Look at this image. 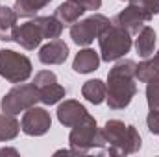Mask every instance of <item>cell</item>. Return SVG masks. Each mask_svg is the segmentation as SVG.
Here are the masks:
<instances>
[{
    "mask_svg": "<svg viewBox=\"0 0 159 157\" xmlns=\"http://www.w3.org/2000/svg\"><path fill=\"white\" fill-rule=\"evenodd\" d=\"M69 144H70V154H87L91 148L106 146V139L102 135V129H98L94 117L87 113L76 126H72V131L69 135Z\"/></svg>",
    "mask_w": 159,
    "mask_h": 157,
    "instance_id": "obj_3",
    "label": "cell"
},
{
    "mask_svg": "<svg viewBox=\"0 0 159 157\" xmlns=\"http://www.w3.org/2000/svg\"><path fill=\"white\" fill-rule=\"evenodd\" d=\"M52 128V118L50 113L43 107H30L26 109L24 117H22V124H20V129L30 135V137H41L44 135L48 129Z\"/></svg>",
    "mask_w": 159,
    "mask_h": 157,
    "instance_id": "obj_9",
    "label": "cell"
},
{
    "mask_svg": "<svg viewBox=\"0 0 159 157\" xmlns=\"http://www.w3.org/2000/svg\"><path fill=\"white\" fill-rule=\"evenodd\" d=\"M129 2L139 4L141 7H144V9L150 11L152 15H157L159 13V0H129Z\"/></svg>",
    "mask_w": 159,
    "mask_h": 157,
    "instance_id": "obj_26",
    "label": "cell"
},
{
    "mask_svg": "<svg viewBox=\"0 0 159 157\" xmlns=\"http://www.w3.org/2000/svg\"><path fill=\"white\" fill-rule=\"evenodd\" d=\"M135 67L137 63L131 59L119 61L107 74V92H106V102L111 109L119 111L131 104L133 96L137 94V85H135Z\"/></svg>",
    "mask_w": 159,
    "mask_h": 157,
    "instance_id": "obj_1",
    "label": "cell"
},
{
    "mask_svg": "<svg viewBox=\"0 0 159 157\" xmlns=\"http://www.w3.org/2000/svg\"><path fill=\"white\" fill-rule=\"evenodd\" d=\"M154 48H156V32L154 28L150 26H144L139 34H137V39H135V50L141 57H150L154 54Z\"/></svg>",
    "mask_w": 159,
    "mask_h": 157,
    "instance_id": "obj_16",
    "label": "cell"
},
{
    "mask_svg": "<svg viewBox=\"0 0 159 157\" xmlns=\"http://www.w3.org/2000/svg\"><path fill=\"white\" fill-rule=\"evenodd\" d=\"M37 102H39V89L34 83H20L2 96L0 107H2V113L19 115L34 107Z\"/></svg>",
    "mask_w": 159,
    "mask_h": 157,
    "instance_id": "obj_5",
    "label": "cell"
},
{
    "mask_svg": "<svg viewBox=\"0 0 159 157\" xmlns=\"http://www.w3.org/2000/svg\"><path fill=\"white\" fill-rule=\"evenodd\" d=\"M111 20L106 15L94 13L83 20H76L70 26V37L78 46H89L94 39H98V35L102 34V30L109 24Z\"/></svg>",
    "mask_w": 159,
    "mask_h": 157,
    "instance_id": "obj_7",
    "label": "cell"
},
{
    "mask_svg": "<svg viewBox=\"0 0 159 157\" xmlns=\"http://www.w3.org/2000/svg\"><path fill=\"white\" fill-rule=\"evenodd\" d=\"M52 0H15V13L19 17H35V13L46 7Z\"/></svg>",
    "mask_w": 159,
    "mask_h": 157,
    "instance_id": "obj_21",
    "label": "cell"
},
{
    "mask_svg": "<svg viewBox=\"0 0 159 157\" xmlns=\"http://www.w3.org/2000/svg\"><path fill=\"white\" fill-rule=\"evenodd\" d=\"M152 17H154V15H152L150 11H146L144 7H141V6L135 4V2H129V6L124 7L111 22L117 24V26H120V28H124V30L129 32L131 35H137V34L146 26V22L152 20Z\"/></svg>",
    "mask_w": 159,
    "mask_h": 157,
    "instance_id": "obj_8",
    "label": "cell"
},
{
    "mask_svg": "<svg viewBox=\"0 0 159 157\" xmlns=\"http://www.w3.org/2000/svg\"><path fill=\"white\" fill-rule=\"evenodd\" d=\"M0 155H19V152L15 148H2L0 150Z\"/></svg>",
    "mask_w": 159,
    "mask_h": 157,
    "instance_id": "obj_28",
    "label": "cell"
},
{
    "mask_svg": "<svg viewBox=\"0 0 159 157\" xmlns=\"http://www.w3.org/2000/svg\"><path fill=\"white\" fill-rule=\"evenodd\" d=\"M17 19L19 15L15 13L13 7L0 6V39L2 41H11L13 30L17 28Z\"/></svg>",
    "mask_w": 159,
    "mask_h": 157,
    "instance_id": "obj_18",
    "label": "cell"
},
{
    "mask_svg": "<svg viewBox=\"0 0 159 157\" xmlns=\"http://www.w3.org/2000/svg\"><path fill=\"white\" fill-rule=\"evenodd\" d=\"M128 2H129V0H128Z\"/></svg>",
    "mask_w": 159,
    "mask_h": 157,
    "instance_id": "obj_29",
    "label": "cell"
},
{
    "mask_svg": "<svg viewBox=\"0 0 159 157\" xmlns=\"http://www.w3.org/2000/svg\"><path fill=\"white\" fill-rule=\"evenodd\" d=\"M85 115H87L85 105L80 104V102H76V100H65V102L59 104V107H57V120H59L65 128L76 126Z\"/></svg>",
    "mask_w": 159,
    "mask_h": 157,
    "instance_id": "obj_12",
    "label": "cell"
},
{
    "mask_svg": "<svg viewBox=\"0 0 159 157\" xmlns=\"http://www.w3.org/2000/svg\"><path fill=\"white\" fill-rule=\"evenodd\" d=\"M83 13H85V9L80 4L72 2V0H67V2H63V4L57 6V9L54 11V17L59 19L61 24H70L72 26L76 20H80V17Z\"/></svg>",
    "mask_w": 159,
    "mask_h": 157,
    "instance_id": "obj_15",
    "label": "cell"
},
{
    "mask_svg": "<svg viewBox=\"0 0 159 157\" xmlns=\"http://www.w3.org/2000/svg\"><path fill=\"white\" fill-rule=\"evenodd\" d=\"M72 2L80 4L85 11H94V9H100L102 6V0H72Z\"/></svg>",
    "mask_w": 159,
    "mask_h": 157,
    "instance_id": "obj_27",
    "label": "cell"
},
{
    "mask_svg": "<svg viewBox=\"0 0 159 157\" xmlns=\"http://www.w3.org/2000/svg\"><path fill=\"white\" fill-rule=\"evenodd\" d=\"M135 79L141 83H148L159 79V50L154 57H146L135 67Z\"/></svg>",
    "mask_w": 159,
    "mask_h": 157,
    "instance_id": "obj_14",
    "label": "cell"
},
{
    "mask_svg": "<svg viewBox=\"0 0 159 157\" xmlns=\"http://www.w3.org/2000/svg\"><path fill=\"white\" fill-rule=\"evenodd\" d=\"M20 131V124L15 118V115L9 113H2L0 115V142L6 141H13Z\"/></svg>",
    "mask_w": 159,
    "mask_h": 157,
    "instance_id": "obj_19",
    "label": "cell"
},
{
    "mask_svg": "<svg viewBox=\"0 0 159 157\" xmlns=\"http://www.w3.org/2000/svg\"><path fill=\"white\" fill-rule=\"evenodd\" d=\"M57 81V76L52 72V70H41L35 74L34 78V85L39 89V87H44V85H50V83H56Z\"/></svg>",
    "mask_w": 159,
    "mask_h": 157,
    "instance_id": "obj_24",
    "label": "cell"
},
{
    "mask_svg": "<svg viewBox=\"0 0 159 157\" xmlns=\"http://www.w3.org/2000/svg\"><path fill=\"white\" fill-rule=\"evenodd\" d=\"M146 102L150 109H159V79L146 83Z\"/></svg>",
    "mask_w": 159,
    "mask_h": 157,
    "instance_id": "obj_23",
    "label": "cell"
},
{
    "mask_svg": "<svg viewBox=\"0 0 159 157\" xmlns=\"http://www.w3.org/2000/svg\"><path fill=\"white\" fill-rule=\"evenodd\" d=\"M69 57V46L61 39H52L39 50V61L44 65H61Z\"/></svg>",
    "mask_w": 159,
    "mask_h": 157,
    "instance_id": "obj_11",
    "label": "cell"
},
{
    "mask_svg": "<svg viewBox=\"0 0 159 157\" xmlns=\"http://www.w3.org/2000/svg\"><path fill=\"white\" fill-rule=\"evenodd\" d=\"M106 144H109V155H128L141 150L143 141L135 126H126L122 120H107L102 128Z\"/></svg>",
    "mask_w": 159,
    "mask_h": 157,
    "instance_id": "obj_2",
    "label": "cell"
},
{
    "mask_svg": "<svg viewBox=\"0 0 159 157\" xmlns=\"http://www.w3.org/2000/svg\"><path fill=\"white\" fill-rule=\"evenodd\" d=\"M43 39H44V35H43V30H41L37 19L17 26L13 30V35H11V41H15L17 44H20L26 50H35Z\"/></svg>",
    "mask_w": 159,
    "mask_h": 157,
    "instance_id": "obj_10",
    "label": "cell"
},
{
    "mask_svg": "<svg viewBox=\"0 0 159 157\" xmlns=\"http://www.w3.org/2000/svg\"><path fill=\"white\" fill-rule=\"evenodd\" d=\"M0 76L9 83H22L32 76V61L15 50H0Z\"/></svg>",
    "mask_w": 159,
    "mask_h": 157,
    "instance_id": "obj_6",
    "label": "cell"
},
{
    "mask_svg": "<svg viewBox=\"0 0 159 157\" xmlns=\"http://www.w3.org/2000/svg\"><path fill=\"white\" fill-rule=\"evenodd\" d=\"M146 126H148V131L159 135V109H150L148 117H146Z\"/></svg>",
    "mask_w": 159,
    "mask_h": 157,
    "instance_id": "obj_25",
    "label": "cell"
},
{
    "mask_svg": "<svg viewBox=\"0 0 159 157\" xmlns=\"http://www.w3.org/2000/svg\"><path fill=\"white\" fill-rule=\"evenodd\" d=\"M106 92H107V87H106V83L102 79H89L81 87L83 98L87 102L94 104V105H98V104H102L106 100Z\"/></svg>",
    "mask_w": 159,
    "mask_h": 157,
    "instance_id": "obj_17",
    "label": "cell"
},
{
    "mask_svg": "<svg viewBox=\"0 0 159 157\" xmlns=\"http://www.w3.org/2000/svg\"><path fill=\"white\" fill-rule=\"evenodd\" d=\"M65 94H67L65 87H61L57 81L50 83V85H44V87H39V102H43L44 105L57 104L61 98H65Z\"/></svg>",
    "mask_w": 159,
    "mask_h": 157,
    "instance_id": "obj_20",
    "label": "cell"
},
{
    "mask_svg": "<svg viewBox=\"0 0 159 157\" xmlns=\"http://www.w3.org/2000/svg\"><path fill=\"white\" fill-rule=\"evenodd\" d=\"M35 19H37L41 30H43L44 39H59V35L63 32V24H61L59 19H56L54 15H50V17H35Z\"/></svg>",
    "mask_w": 159,
    "mask_h": 157,
    "instance_id": "obj_22",
    "label": "cell"
},
{
    "mask_svg": "<svg viewBox=\"0 0 159 157\" xmlns=\"http://www.w3.org/2000/svg\"><path fill=\"white\" fill-rule=\"evenodd\" d=\"M98 43H100V54H102L100 59L107 63L117 61L131 50V34L117 24L109 22L98 35Z\"/></svg>",
    "mask_w": 159,
    "mask_h": 157,
    "instance_id": "obj_4",
    "label": "cell"
},
{
    "mask_svg": "<svg viewBox=\"0 0 159 157\" xmlns=\"http://www.w3.org/2000/svg\"><path fill=\"white\" fill-rule=\"evenodd\" d=\"M98 65H100V56L91 48L80 50L74 57V61H72V69L78 74H89V72L96 70Z\"/></svg>",
    "mask_w": 159,
    "mask_h": 157,
    "instance_id": "obj_13",
    "label": "cell"
}]
</instances>
